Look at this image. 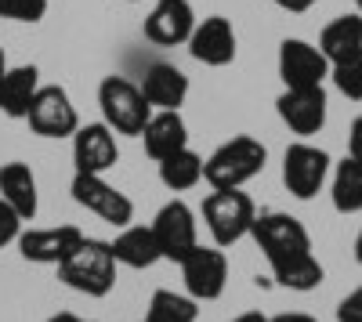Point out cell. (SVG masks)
<instances>
[{"mask_svg": "<svg viewBox=\"0 0 362 322\" xmlns=\"http://www.w3.org/2000/svg\"><path fill=\"white\" fill-rule=\"evenodd\" d=\"M98 105L105 116V127L112 134H141L148 116H153V105L145 102L141 87L124 80V76H105L98 87Z\"/></svg>", "mask_w": 362, "mask_h": 322, "instance_id": "5", "label": "cell"}, {"mask_svg": "<svg viewBox=\"0 0 362 322\" xmlns=\"http://www.w3.org/2000/svg\"><path fill=\"white\" fill-rule=\"evenodd\" d=\"M148 228H153V236H156V243H160V254H163L167 261H177V265L199 246L196 214H192V207H185L181 199L167 203V207L156 214V221L148 225Z\"/></svg>", "mask_w": 362, "mask_h": 322, "instance_id": "8", "label": "cell"}, {"mask_svg": "<svg viewBox=\"0 0 362 322\" xmlns=\"http://www.w3.org/2000/svg\"><path fill=\"white\" fill-rule=\"evenodd\" d=\"M329 76H334V83H337V91L344 95V98H362V47L358 51H351V54H344L341 62H334L329 66Z\"/></svg>", "mask_w": 362, "mask_h": 322, "instance_id": "26", "label": "cell"}, {"mask_svg": "<svg viewBox=\"0 0 362 322\" xmlns=\"http://www.w3.org/2000/svg\"><path fill=\"white\" fill-rule=\"evenodd\" d=\"M44 15H47V0H0V18L40 22Z\"/></svg>", "mask_w": 362, "mask_h": 322, "instance_id": "27", "label": "cell"}, {"mask_svg": "<svg viewBox=\"0 0 362 322\" xmlns=\"http://www.w3.org/2000/svg\"><path fill=\"white\" fill-rule=\"evenodd\" d=\"M232 322H268V318H264L261 311H243V315H235Z\"/></svg>", "mask_w": 362, "mask_h": 322, "instance_id": "34", "label": "cell"}, {"mask_svg": "<svg viewBox=\"0 0 362 322\" xmlns=\"http://www.w3.org/2000/svg\"><path fill=\"white\" fill-rule=\"evenodd\" d=\"M25 120L33 127V134H40V138H69L80 127L76 105L66 95V87H40L33 105L25 112Z\"/></svg>", "mask_w": 362, "mask_h": 322, "instance_id": "9", "label": "cell"}, {"mask_svg": "<svg viewBox=\"0 0 362 322\" xmlns=\"http://www.w3.org/2000/svg\"><path fill=\"white\" fill-rule=\"evenodd\" d=\"M127 4H138V0H127Z\"/></svg>", "mask_w": 362, "mask_h": 322, "instance_id": "38", "label": "cell"}, {"mask_svg": "<svg viewBox=\"0 0 362 322\" xmlns=\"http://www.w3.org/2000/svg\"><path fill=\"white\" fill-rule=\"evenodd\" d=\"M112 257H116V265H127V268H153L156 261H163L153 228H145V225H127L119 232L112 243Z\"/></svg>", "mask_w": 362, "mask_h": 322, "instance_id": "21", "label": "cell"}, {"mask_svg": "<svg viewBox=\"0 0 362 322\" xmlns=\"http://www.w3.org/2000/svg\"><path fill=\"white\" fill-rule=\"evenodd\" d=\"M87 236L76 225H58V228H29L18 236V254L33 265H62V261L83 243Z\"/></svg>", "mask_w": 362, "mask_h": 322, "instance_id": "12", "label": "cell"}, {"mask_svg": "<svg viewBox=\"0 0 362 322\" xmlns=\"http://www.w3.org/2000/svg\"><path fill=\"white\" fill-rule=\"evenodd\" d=\"M181 279L192 301H218L228 282V261L214 246H196L181 261Z\"/></svg>", "mask_w": 362, "mask_h": 322, "instance_id": "10", "label": "cell"}, {"mask_svg": "<svg viewBox=\"0 0 362 322\" xmlns=\"http://www.w3.org/2000/svg\"><path fill=\"white\" fill-rule=\"evenodd\" d=\"M196 29V11L189 0H156V8L145 15V37L160 47L189 44Z\"/></svg>", "mask_w": 362, "mask_h": 322, "instance_id": "14", "label": "cell"}, {"mask_svg": "<svg viewBox=\"0 0 362 322\" xmlns=\"http://www.w3.org/2000/svg\"><path fill=\"white\" fill-rule=\"evenodd\" d=\"M358 47H362V15H341V18H334V22L322 29V37H319V51L326 54L329 66L341 62L344 54H351Z\"/></svg>", "mask_w": 362, "mask_h": 322, "instance_id": "22", "label": "cell"}, {"mask_svg": "<svg viewBox=\"0 0 362 322\" xmlns=\"http://www.w3.org/2000/svg\"><path fill=\"white\" fill-rule=\"evenodd\" d=\"M329 199L341 214H358L362 210V163L358 160H341L334 170V185H329Z\"/></svg>", "mask_w": 362, "mask_h": 322, "instance_id": "23", "label": "cell"}, {"mask_svg": "<svg viewBox=\"0 0 362 322\" xmlns=\"http://www.w3.org/2000/svg\"><path fill=\"white\" fill-rule=\"evenodd\" d=\"M116 160H119L116 134L105 124L76 127V134H73V163H76V174H105V170L116 167Z\"/></svg>", "mask_w": 362, "mask_h": 322, "instance_id": "16", "label": "cell"}, {"mask_svg": "<svg viewBox=\"0 0 362 322\" xmlns=\"http://www.w3.org/2000/svg\"><path fill=\"white\" fill-rule=\"evenodd\" d=\"M141 138H145V153L156 163L181 153V149H189V127L181 120V112H153Z\"/></svg>", "mask_w": 362, "mask_h": 322, "instance_id": "18", "label": "cell"}, {"mask_svg": "<svg viewBox=\"0 0 362 322\" xmlns=\"http://www.w3.org/2000/svg\"><path fill=\"white\" fill-rule=\"evenodd\" d=\"M355 261H358V265H362V232H358V236H355Z\"/></svg>", "mask_w": 362, "mask_h": 322, "instance_id": "35", "label": "cell"}, {"mask_svg": "<svg viewBox=\"0 0 362 322\" xmlns=\"http://www.w3.org/2000/svg\"><path fill=\"white\" fill-rule=\"evenodd\" d=\"M250 236L261 246V254L268 257L272 275H276L279 286L297 290V294H308V290H315L322 282V265L312 254V239H308L305 225L297 217L279 214V210L257 214Z\"/></svg>", "mask_w": 362, "mask_h": 322, "instance_id": "1", "label": "cell"}, {"mask_svg": "<svg viewBox=\"0 0 362 322\" xmlns=\"http://www.w3.org/2000/svg\"><path fill=\"white\" fill-rule=\"evenodd\" d=\"M18 236H22V217H18V210L11 207V203L0 199V250H4L8 243H18Z\"/></svg>", "mask_w": 362, "mask_h": 322, "instance_id": "28", "label": "cell"}, {"mask_svg": "<svg viewBox=\"0 0 362 322\" xmlns=\"http://www.w3.org/2000/svg\"><path fill=\"white\" fill-rule=\"evenodd\" d=\"M37 91H40L37 66L4 69V76H0V112L11 116V120H25V112H29V105H33Z\"/></svg>", "mask_w": 362, "mask_h": 322, "instance_id": "19", "label": "cell"}, {"mask_svg": "<svg viewBox=\"0 0 362 322\" xmlns=\"http://www.w3.org/2000/svg\"><path fill=\"white\" fill-rule=\"evenodd\" d=\"M279 76L290 91H300V87H322V80L329 76V62L326 54L308 44V40H283L279 47Z\"/></svg>", "mask_w": 362, "mask_h": 322, "instance_id": "11", "label": "cell"}, {"mask_svg": "<svg viewBox=\"0 0 362 322\" xmlns=\"http://www.w3.org/2000/svg\"><path fill=\"white\" fill-rule=\"evenodd\" d=\"M160 181L170 192H189L203 181V160L192 149H181L167 160H160Z\"/></svg>", "mask_w": 362, "mask_h": 322, "instance_id": "24", "label": "cell"}, {"mask_svg": "<svg viewBox=\"0 0 362 322\" xmlns=\"http://www.w3.org/2000/svg\"><path fill=\"white\" fill-rule=\"evenodd\" d=\"M66 286L80 290L87 297H105L116 286V257H112V243L102 239H83L62 265H58Z\"/></svg>", "mask_w": 362, "mask_h": 322, "instance_id": "3", "label": "cell"}, {"mask_svg": "<svg viewBox=\"0 0 362 322\" xmlns=\"http://www.w3.org/2000/svg\"><path fill=\"white\" fill-rule=\"evenodd\" d=\"M73 199L83 210L98 214L102 221H109L116 228H127L134 221V203L116 185H109L102 174H76L73 178Z\"/></svg>", "mask_w": 362, "mask_h": 322, "instance_id": "6", "label": "cell"}, {"mask_svg": "<svg viewBox=\"0 0 362 322\" xmlns=\"http://www.w3.org/2000/svg\"><path fill=\"white\" fill-rule=\"evenodd\" d=\"M355 8H358V15H362V0H355Z\"/></svg>", "mask_w": 362, "mask_h": 322, "instance_id": "37", "label": "cell"}, {"mask_svg": "<svg viewBox=\"0 0 362 322\" xmlns=\"http://www.w3.org/2000/svg\"><path fill=\"white\" fill-rule=\"evenodd\" d=\"M141 95L156 112H177L189 98V76L170 62H153L141 76Z\"/></svg>", "mask_w": 362, "mask_h": 322, "instance_id": "17", "label": "cell"}, {"mask_svg": "<svg viewBox=\"0 0 362 322\" xmlns=\"http://www.w3.org/2000/svg\"><path fill=\"white\" fill-rule=\"evenodd\" d=\"M268 322H315V318L305 315V311H290V315H276V318H268Z\"/></svg>", "mask_w": 362, "mask_h": 322, "instance_id": "32", "label": "cell"}, {"mask_svg": "<svg viewBox=\"0 0 362 322\" xmlns=\"http://www.w3.org/2000/svg\"><path fill=\"white\" fill-rule=\"evenodd\" d=\"M189 54L196 58V62L214 66V69L228 66L235 58V29H232V22L221 18V15H210V18L196 22L192 37H189Z\"/></svg>", "mask_w": 362, "mask_h": 322, "instance_id": "15", "label": "cell"}, {"mask_svg": "<svg viewBox=\"0 0 362 322\" xmlns=\"http://www.w3.org/2000/svg\"><path fill=\"white\" fill-rule=\"evenodd\" d=\"M337 322H362V286L351 290V294L341 301V308H337Z\"/></svg>", "mask_w": 362, "mask_h": 322, "instance_id": "29", "label": "cell"}, {"mask_svg": "<svg viewBox=\"0 0 362 322\" xmlns=\"http://www.w3.org/2000/svg\"><path fill=\"white\" fill-rule=\"evenodd\" d=\"M47 322H95V318H80V315H69V311H58V315H51Z\"/></svg>", "mask_w": 362, "mask_h": 322, "instance_id": "33", "label": "cell"}, {"mask_svg": "<svg viewBox=\"0 0 362 322\" xmlns=\"http://www.w3.org/2000/svg\"><path fill=\"white\" fill-rule=\"evenodd\" d=\"M0 199L11 203V207L18 210L22 221H33L37 217V178L33 170H29L25 163H4L0 167Z\"/></svg>", "mask_w": 362, "mask_h": 322, "instance_id": "20", "label": "cell"}, {"mask_svg": "<svg viewBox=\"0 0 362 322\" xmlns=\"http://www.w3.org/2000/svg\"><path fill=\"white\" fill-rule=\"evenodd\" d=\"M329 178V156L315 145H305L297 141L286 149L283 156V185L290 189V196L297 199H315L319 189L326 185Z\"/></svg>", "mask_w": 362, "mask_h": 322, "instance_id": "7", "label": "cell"}, {"mask_svg": "<svg viewBox=\"0 0 362 322\" xmlns=\"http://www.w3.org/2000/svg\"><path fill=\"white\" fill-rule=\"evenodd\" d=\"M276 105H279V120L300 138H312L326 127V91L322 87H300V91L286 87Z\"/></svg>", "mask_w": 362, "mask_h": 322, "instance_id": "13", "label": "cell"}, {"mask_svg": "<svg viewBox=\"0 0 362 322\" xmlns=\"http://www.w3.org/2000/svg\"><path fill=\"white\" fill-rule=\"evenodd\" d=\"M348 149H351V160L362 163V116L351 124V134H348Z\"/></svg>", "mask_w": 362, "mask_h": 322, "instance_id": "30", "label": "cell"}, {"mask_svg": "<svg viewBox=\"0 0 362 322\" xmlns=\"http://www.w3.org/2000/svg\"><path fill=\"white\" fill-rule=\"evenodd\" d=\"M276 4H279L283 11H293V15H300V11H308V8H315L319 0H276Z\"/></svg>", "mask_w": 362, "mask_h": 322, "instance_id": "31", "label": "cell"}, {"mask_svg": "<svg viewBox=\"0 0 362 322\" xmlns=\"http://www.w3.org/2000/svg\"><path fill=\"white\" fill-rule=\"evenodd\" d=\"M264 145L250 134H239L225 145H218L214 153L203 160V181L210 189H243L250 178L264 170Z\"/></svg>", "mask_w": 362, "mask_h": 322, "instance_id": "2", "label": "cell"}, {"mask_svg": "<svg viewBox=\"0 0 362 322\" xmlns=\"http://www.w3.org/2000/svg\"><path fill=\"white\" fill-rule=\"evenodd\" d=\"M199 308L192 297H181L174 290H156L153 301H148V315L145 322H196Z\"/></svg>", "mask_w": 362, "mask_h": 322, "instance_id": "25", "label": "cell"}, {"mask_svg": "<svg viewBox=\"0 0 362 322\" xmlns=\"http://www.w3.org/2000/svg\"><path fill=\"white\" fill-rule=\"evenodd\" d=\"M254 217H257L254 199L239 189H214L203 199V221L218 246H232L243 236H250Z\"/></svg>", "mask_w": 362, "mask_h": 322, "instance_id": "4", "label": "cell"}, {"mask_svg": "<svg viewBox=\"0 0 362 322\" xmlns=\"http://www.w3.org/2000/svg\"><path fill=\"white\" fill-rule=\"evenodd\" d=\"M4 69H8V58H4V47H0V76H4Z\"/></svg>", "mask_w": 362, "mask_h": 322, "instance_id": "36", "label": "cell"}]
</instances>
